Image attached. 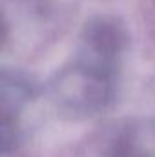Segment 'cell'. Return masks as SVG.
Masks as SVG:
<instances>
[{
  "label": "cell",
  "instance_id": "6da1fadb",
  "mask_svg": "<svg viewBox=\"0 0 155 157\" xmlns=\"http://www.w3.org/2000/svg\"><path fill=\"white\" fill-rule=\"evenodd\" d=\"M126 46V29L119 18L97 17L86 22L82 31L78 64L112 77Z\"/></svg>",
  "mask_w": 155,
  "mask_h": 157
},
{
  "label": "cell",
  "instance_id": "3957f363",
  "mask_svg": "<svg viewBox=\"0 0 155 157\" xmlns=\"http://www.w3.org/2000/svg\"><path fill=\"white\" fill-rule=\"evenodd\" d=\"M108 157H150V154L142 148L133 133H122L113 141Z\"/></svg>",
  "mask_w": 155,
  "mask_h": 157
},
{
  "label": "cell",
  "instance_id": "7a4b0ae2",
  "mask_svg": "<svg viewBox=\"0 0 155 157\" xmlns=\"http://www.w3.org/2000/svg\"><path fill=\"white\" fill-rule=\"evenodd\" d=\"M110 80L112 77L77 62L73 70L64 71L57 80L55 95L57 101L70 110L91 113L106 106L110 99Z\"/></svg>",
  "mask_w": 155,
  "mask_h": 157
}]
</instances>
